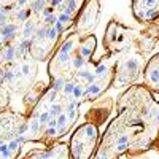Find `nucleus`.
Instances as JSON below:
<instances>
[{
	"instance_id": "nucleus-1",
	"label": "nucleus",
	"mask_w": 159,
	"mask_h": 159,
	"mask_svg": "<svg viewBox=\"0 0 159 159\" xmlns=\"http://www.w3.org/2000/svg\"><path fill=\"white\" fill-rule=\"evenodd\" d=\"M16 32H18V24H10V22H7V24L2 26V29H0V37H2V40L5 43H7L8 40L16 37Z\"/></svg>"
},
{
	"instance_id": "nucleus-2",
	"label": "nucleus",
	"mask_w": 159,
	"mask_h": 159,
	"mask_svg": "<svg viewBox=\"0 0 159 159\" xmlns=\"http://www.w3.org/2000/svg\"><path fill=\"white\" fill-rule=\"evenodd\" d=\"M94 48H95V38L88 37L86 43H83L81 48H80V54H81L83 58H91L92 53H94Z\"/></svg>"
},
{
	"instance_id": "nucleus-3",
	"label": "nucleus",
	"mask_w": 159,
	"mask_h": 159,
	"mask_svg": "<svg viewBox=\"0 0 159 159\" xmlns=\"http://www.w3.org/2000/svg\"><path fill=\"white\" fill-rule=\"evenodd\" d=\"M102 91V84H97V83H92V84H88V88L84 89V95L83 97H95V95H99Z\"/></svg>"
},
{
	"instance_id": "nucleus-4",
	"label": "nucleus",
	"mask_w": 159,
	"mask_h": 159,
	"mask_svg": "<svg viewBox=\"0 0 159 159\" xmlns=\"http://www.w3.org/2000/svg\"><path fill=\"white\" fill-rule=\"evenodd\" d=\"M21 143H22V142H21L18 137L11 139V142L8 143V148H10V154H11V157H14V156L19 153V150H21Z\"/></svg>"
},
{
	"instance_id": "nucleus-5",
	"label": "nucleus",
	"mask_w": 159,
	"mask_h": 159,
	"mask_svg": "<svg viewBox=\"0 0 159 159\" xmlns=\"http://www.w3.org/2000/svg\"><path fill=\"white\" fill-rule=\"evenodd\" d=\"M40 127H42V123L38 121V118H32L30 124H29V130H30V134L33 135L32 139H37V135L40 132Z\"/></svg>"
},
{
	"instance_id": "nucleus-6",
	"label": "nucleus",
	"mask_w": 159,
	"mask_h": 159,
	"mask_svg": "<svg viewBox=\"0 0 159 159\" xmlns=\"http://www.w3.org/2000/svg\"><path fill=\"white\" fill-rule=\"evenodd\" d=\"M33 32H35V24H33L32 21H26L24 29H22V37H24V38H29V37L33 35Z\"/></svg>"
},
{
	"instance_id": "nucleus-7",
	"label": "nucleus",
	"mask_w": 159,
	"mask_h": 159,
	"mask_svg": "<svg viewBox=\"0 0 159 159\" xmlns=\"http://www.w3.org/2000/svg\"><path fill=\"white\" fill-rule=\"evenodd\" d=\"M84 64H86V61H84V58H83V56L80 54V53H78V54H76L73 59H72V65H73V69H75V70L83 69V67H84Z\"/></svg>"
},
{
	"instance_id": "nucleus-8",
	"label": "nucleus",
	"mask_w": 159,
	"mask_h": 159,
	"mask_svg": "<svg viewBox=\"0 0 159 159\" xmlns=\"http://www.w3.org/2000/svg\"><path fill=\"white\" fill-rule=\"evenodd\" d=\"M65 86V78L64 76H56L53 80V86H51V89H54V91H62Z\"/></svg>"
},
{
	"instance_id": "nucleus-9",
	"label": "nucleus",
	"mask_w": 159,
	"mask_h": 159,
	"mask_svg": "<svg viewBox=\"0 0 159 159\" xmlns=\"http://www.w3.org/2000/svg\"><path fill=\"white\" fill-rule=\"evenodd\" d=\"M76 7H78V5H76V0H67V3H65V8L62 10V11L72 16V13H75Z\"/></svg>"
},
{
	"instance_id": "nucleus-10",
	"label": "nucleus",
	"mask_w": 159,
	"mask_h": 159,
	"mask_svg": "<svg viewBox=\"0 0 159 159\" xmlns=\"http://www.w3.org/2000/svg\"><path fill=\"white\" fill-rule=\"evenodd\" d=\"M48 111H49V115H51V116H54V118H56V116H59L61 113L64 111V108H62V105H61V104H56V102H54V104H51V107H49V110H48Z\"/></svg>"
},
{
	"instance_id": "nucleus-11",
	"label": "nucleus",
	"mask_w": 159,
	"mask_h": 159,
	"mask_svg": "<svg viewBox=\"0 0 159 159\" xmlns=\"http://www.w3.org/2000/svg\"><path fill=\"white\" fill-rule=\"evenodd\" d=\"M84 95V88L81 86V84H75V88H73V92H72V97L80 100Z\"/></svg>"
},
{
	"instance_id": "nucleus-12",
	"label": "nucleus",
	"mask_w": 159,
	"mask_h": 159,
	"mask_svg": "<svg viewBox=\"0 0 159 159\" xmlns=\"http://www.w3.org/2000/svg\"><path fill=\"white\" fill-rule=\"evenodd\" d=\"M30 10H18V14H16V21L19 22H26V19L29 18Z\"/></svg>"
},
{
	"instance_id": "nucleus-13",
	"label": "nucleus",
	"mask_w": 159,
	"mask_h": 159,
	"mask_svg": "<svg viewBox=\"0 0 159 159\" xmlns=\"http://www.w3.org/2000/svg\"><path fill=\"white\" fill-rule=\"evenodd\" d=\"M58 35H59V32H58V30H56V27L53 26V27H49V29H48V33H46V38L49 40V42H51V43H54V42H56V40H58Z\"/></svg>"
},
{
	"instance_id": "nucleus-14",
	"label": "nucleus",
	"mask_w": 159,
	"mask_h": 159,
	"mask_svg": "<svg viewBox=\"0 0 159 159\" xmlns=\"http://www.w3.org/2000/svg\"><path fill=\"white\" fill-rule=\"evenodd\" d=\"M45 2H46V0H33L32 5H30V10L35 11V13H37V11H40V10H43Z\"/></svg>"
},
{
	"instance_id": "nucleus-15",
	"label": "nucleus",
	"mask_w": 159,
	"mask_h": 159,
	"mask_svg": "<svg viewBox=\"0 0 159 159\" xmlns=\"http://www.w3.org/2000/svg\"><path fill=\"white\" fill-rule=\"evenodd\" d=\"M46 33H48V27L43 26V27H40V29H37L35 38H37V40H45V38H46Z\"/></svg>"
},
{
	"instance_id": "nucleus-16",
	"label": "nucleus",
	"mask_w": 159,
	"mask_h": 159,
	"mask_svg": "<svg viewBox=\"0 0 159 159\" xmlns=\"http://www.w3.org/2000/svg\"><path fill=\"white\" fill-rule=\"evenodd\" d=\"M75 81H65V86H64V94L65 95H72V92H73V88H75Z\"/></svg>"
},
{
	"instance_id": "nucleus-17",
	"label": "nucleus",
	"mask_w": 159,
	"mask_h": 159,
	"mask_svg": "<svg viewBox=\"0 0 159 159\" xmlns=\"http://www.w3.org/2000/svg\"><path fill=\"white\" fill-rule=\"evenodd\" d=\"M72 48H73V40L70 38L69 42H65L64 45H62V48H61V51L59 53H64V54H69L70 51H72Z\"/></svg>"
},
{
	"instance_id": "nucleus-18",
	"label": "nucleus",
	"mask_w": 159,
	"mask_h": 159,
	"mask_svg": "<svg viewBox=\"0 0 159 159\" xmlns=\"http://www.w3.org/2000/svg\"><path fill=\"white\" fill-rule=\"evenodd\" d=\"M0 157H11L8 143H0Z\"/></svg>"
},
{
	"instance_id": "nucleus-19",
	"label": "nucleus",
	"mask_w": 159,
	"mask_h": 159,
	"mask_svg": "<svg viewBox=\"0 0 159 159\" xmlns=\"http://www.w3.org/2000/svg\"><path fill=\"white\" fill-rule=\"evenodd\" d=\"M58 21H59V22H62V24H67V26H69L70 22H72V16L62 11V14H59V16H58Z\"/></svg>"
},
{
	"instance_id": "nucleus-20",
	"label": "nucleus",
	"mask_w": 159,
	"mask_h": 159,
	"mask_svg": "<svg viewBox=\"0 0 159 159\" xmlns=\"http://www.w3.org/2000/svg\"><path fill=\"white\" fill-rule=\"evenodd\" d=\"M145 18H146V19H154V18H157V10L153 8V7H150L148 10L145 11Z\"/></svg>"
},
{
	"instance_id": "nucleus-21",
	"label": "nucleus",
	"mask_w": 159,
	"mask_h": 159,
	"mask_svg": "<svg viewBox=\"0 0 159 159\" xmlns=\"http://www.w3.org/2000/svg\"><path fill=\"white\" fill-rule=\"evenodd\" d=\"M94 73H95V76H97V78L104 76L105 73H107V65H105V64H100V65H97V69L94 70Z\"/></svg>"
},
{
	"instance_id": "nucleus-22",
	"label": "nucleus",
	"mask_w": 159,
	"mask_h": 159,
	"mask_svg": "<svg viewBox=\"0 0 159 159\" xmlns=\"http://www.w3.org/2000/svg\"><path fill=\"white\" fill-rule=\"evenodd\" d=\"M56 99H58V91H54V89H51L49 91V94L46 95V100L49 102V104H54Z\"/></svg>"
},
{
	"instance_id": "nucleus-23",
	"label": "nucleus",
	"mask_w": 159,
	"mask_h": 159,
	"mask_svg": "<svg viewBox=\"0 0 159 159\" xmlns=\"http://www.w3.org/2000/svg\"><path fill=\"white\" fill-rule=\"evenodd\" d=\"M49 118H51V115H49V111H43V113H42V115H38V121H40V123H42V124H46Z\"/></svg>"
},
{
	"instance_id": "nucleus-24",
	"label": "nucleus",
	"mask_w": 159,
	"mask_h": 159,
	"mask_svg": "<svg viewBox=\"0 0 159 159\" xmlns=\"http://www.w3.org/2000/svg\"><path fill=\"white\" fill-rule=\"evenodd\" d=\"M45 22H46V24H53V22H56L58 21V16H56L54 13H51V14H48V16H45Z\"/></svg>"
},
{
	"instance_id": "nucleus-25",
	"label": "nucleus",
	"mask_w": 159,
	"mask_h": 159,
	"mask_svg": "<svg viewBox=\"0 0 159 159\" xmlns=\"http://www.w3.org/2000/svg\"><path fill=\"white\" fill-rule=\"evenodd\" d=\"M8 13H5L3 10H0V26H5L7 24V21H8Z\"/></svg>"
},
{
	"instance_id": "nucleus-26",
	"label": "nucleus",
	"mask_w": 159,
	"mask_h": 159,
	"mask_svg": "<svg viewBox=\"0 0 159 159\" xmlns=\"http://www.w3.org/2000/svg\"><path fill=\"white\" fill-rule=\"evenodd\" d=\"M46 135H48V137L58 135V127H46Z\"/></svg>"
},
{
	"instance_id": "nucleus-27",
	"label": "nucleus",
	"mask_w": 159,
	"mask_h": 159,
	"mask_svg": "<svg viewBox=\"0 0 159 159\" xmlns=\"http://www.w3.org/2000/svg\"><path fill=\"white\" fill-rule=\"evenodd\" d=\"M51 13H54V7H48V8H43V13H42V16L45 18V16H48V14H51Z\"/></svg>"
},
{
	"instance_id": "nucleus-28",
	"label": "nucleus",
	"mask_w": 159,
	"mask_h": 159,
	"mask_svg": "<svg viewBox=\"0 0 159 159\" xmlns=\"http://www.w3.org/2000/svg\"><path fill=\"white\" fill-rule=\"evenodd\" d=\"M54 27H56V30H58L59 33H62V32H64V24H62V22L56 21V22H54Z\"/></svg>"
},
{
	"instance_id": "nucleus-29",
	"label": "nucleus",
	"mask_w": 159,
	"mask_h": 159,
	"mask_svg": "<svg viewBox=\"0 0 159 159\" xmlns=\"http://www.w3.org/2000/svg\"><path fill=\"white\" fill-rule=\"evenodd\" d=\"M127 140H129V137H127V135H121V137L118 139V142H116V143H127Z\"/></svg>"
},
{
	"instance_id": "nucleus-30",
	"label": "nucleus",
	"mask_w": 159,
	"mask_h": 159,
	"mask_svg": "<svg viewBox=\"0 0 159 159\" xmlns=\"http://www.w3.org/2000/svg\"><path fill=\"white\" fill-rule=\"evenodd\" d=\"M62 2H64V0H51V5H53V7H59V5L62 3Z\"/></svg>"
},
{
	"instance_id": "nucleus-31",
	"label": "nucleus",
	"mask_w": 159,
	"mask_h": 159,
	"mask_svg": "<svg viewBox=\"0 0 159 159\" xmlns=\"http://www.w3.org/2000/svg\"><path fill=\"white\" fill-rule=\"evenodd\" d=\"M143 2H145L146 5H148V7H153L154 3H157V0H143Z\"/></svg>"
},
{
	"instance_id": "nucleus-32",
	"label": "nucleus",
	"mask_w": 159,
	"mask_h": 159,
	"mask_svg": "<svg viewBox=\"0 0 159 159\" xmlns=\"http://www.w3.org/2000/svg\"><path fill=\"white\" fill-rule=\"evenodd\" d=\"M27 2H29V0H16V3H18L19 7H22V5H26Z\"/></svg>"
}]
</instances>
